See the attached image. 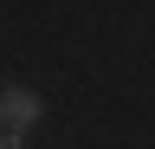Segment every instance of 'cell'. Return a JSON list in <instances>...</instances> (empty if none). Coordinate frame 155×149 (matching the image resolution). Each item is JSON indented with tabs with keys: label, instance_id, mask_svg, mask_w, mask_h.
I'll use <instances>...</instances> for the list:
<instances>
[{
	"label": "cell",
	"instance_id": "6da1fadb",
	"mask_svg": "<svg viewBox=\"0 0 155 149\" xmlns=\"http://www.w3.org/2000/svg\"><path fill=\"white\" fill-rule=\"evenodd\" d=\"M45 117V104H39V91H26V84H13V91H0V123L13 130V136H26V130Z\"/></svg>",
	"mask_w": 155,
	"mask_h": 149
},
{
	"label": "cell",
	"instance_id": "7a4b0ae2",
	"mask_svg": "<svg viewBox=\"0 0 155 149\" xmlns=\"http://www.w3.org/2000/svg\"><path fill=\"white\" fill-rule=\"evenodd\" d=\"M0 149H26V136H13V130H0Z\"/></svg>",
	"mask_w": 155,
	"mask_h": 149
}]
</instances>
